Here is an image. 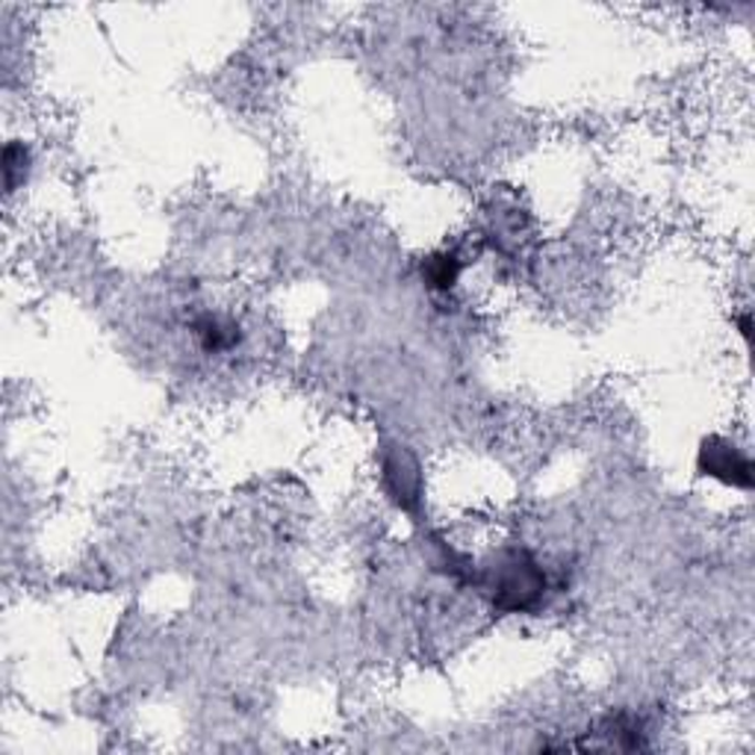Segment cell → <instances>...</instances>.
<instances>
[{"label": "cell", "mask_w": 755, "mask_h": 755, "mask_svg": "<svg viewBox=\"0 0 755 755\" xmlns=\"http://www.w3.org/2000/svg\"><path fill=\"white\" fill-rule=\"evenodd\" d=\"M485 591L499 612H531L543 599L546 576L525 549H502L485 566Z\"/></svg>", "instance_id": "1"}, {"label": "cell", "mask_w": 755, "mask_h": 755, "mask_svg": "<svg viewBox=\"0 0 755 755\" xmlns=\"http://www.w3.org/2000/svg\"><path fill=\"white\" fill-rule=\"evenodd\" d=\"M384 478H387L390 493L396 496L398 504H411L419 499V467L405 449H396L384 460Z\"/></svg>", "instance_id": "3"}, {"label": "cell", "mask_w": 755, "mask_h": 755, "mask_svg": "<svg viewBox=\"0 0 755 755\" xmlns=\"http://www.w3.org/2000/svg\"><path fill=\"white\" fill-rule=\"evenodd\" d=\"M199 337L210 351H225L231 349V345H236V340H240V333H236L234 325L222 322L216 316H204V319H201Z\"/></svg>", "instance_id": "4"}, {"label": "cell", "mask_w": 755, "mask_h": 755, "mask_svg": "<svg viewBox=\"0 0 755 755\" xmlns=\"http://www.w3.org/2000/svg\"><path fill=\"white\" fill-rule=\"evenodd\" d=\"M423 275L432 280V287H437V289L455 287V280H458V275H460L458 257H455V254H437V257L428 260Z\"/></svg>", "instance_id": "5"}, {"label": "cell", "mask_w": 755, "mask_h": 755, "mask_svg": "<svg viewBox=\"0 0 755 755\" xmlns=\"http://www.w3.org/2000/svg\"><path fill=\"white\" fill-rule=\"evenodd\" d=\"M700 469L705 476L723 481V485L744 487V490L753 487V464H749V458L737 446H732L729 440H720V437H711V440L702 443Z\"/></svg>", "instance_id": "2"}]
</instances>
